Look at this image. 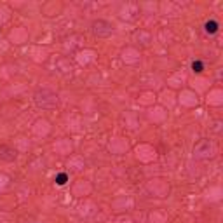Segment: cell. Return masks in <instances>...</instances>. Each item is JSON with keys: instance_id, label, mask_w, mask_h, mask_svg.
<instances>
[{"instance_id": "obj_1", "label": "cell", "mask_w": 223, "mask_h": 223, "mask_svg": "<svg viewBox=\"0 0 223 223\" xmlns=\"http://www.w3.org/2000/svg\"><path fill=\"white\" fill-rule=\"evenodd\" d=\"M218 28H220V25L216 23V21H208V23L204 25V30H206V33H216L218 31Z\"/></svg>"}, {"instance_id": "obj_2", "label": "cell", "mask_w": 223, "mask_h": 223, "mask_svg": "<svg viewBox=\"0 0 223 223\" xmlns=\"http://www.w3.org/2000/svg\"><path fill=\"white\" fill-rule=\"evenodd\" d=\"M192 70H193V72H197V73H200L202 70H204V63H202V61H193V63H192Z\"/></svg>"}, {"instance_id": "obj_3", "label": "cell", "mask_w": 223, "mask_h": 223, "mask_svg": "<svg viewBox=\"0 0 223 223\" xmlns=\"http://www.w3.org/2000/svg\"><path fill=\"white\" fill-rule=\"evenodd\" d=\"M66 180H68V176H66L64 173H61V174H58V176H56V183H58V185H64Z\"/></svg>"}]
</instances>
